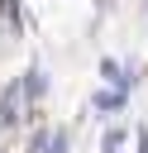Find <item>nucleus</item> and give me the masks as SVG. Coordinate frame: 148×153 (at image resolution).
Listing matches in <instances>:
<instances>
[{"label": "nucleus", "mask_w": 148, "mask_h": 153, "mask_svg": "<svg viewBox=\"0 0 148 153\" xmlns=\"http://www.w3.org/2000/svg\"><path fill=\"white\" fill-rule=\"evenodd\" d=\"M138 153H148V134L143 129H138Z\"/></svg>", "instance_id": "obj_8"}, {"label": "nucleus", "mask_w": 148, "mask_h": 153, "mask_svg": "<svg viewBox=\"0 0 148 153\" xmlns=\"http://www.w3.org/2000/svg\"><path fill=\"white\" fill-rule=\"evenodd\" d=\"M124 105V91H100L95 96V110H119Z\"/></svg>", "instance_id": "obj_5"}, {"label": "nucleus", "mask_w": 148, "mask_h": 153, "mask_svg": "<svg viewBox=\"0 0 148 153\" xmlns=\"http://www.w3.org/2000/svg\"><path fill=\"white\" fill-rule=\"evenodd\" d=\"M119 143H124V134H119V129H110V134H105V153H119Z\"/></svg>", "instance_id": "obj_7"}, {"label": "nucleus", "mask_w": 148, "mask_h": 153, "mask_svg": "<svg viewBox=\"0 0 148 153\" xmlns=\"http://www.w3.org/2000/svg\"><path fill=\"white\" fill-rule=\"evenodd\" d=\"M29 148H33V153H67V134H62V129H43V134H33Z\"/></svg>", "instance_id": "obj_2"}, {"label": "nucleus", "mask_w": 148, "mask_h": 153, "mask_svg": "<svg viewBox=\"0 0 148 153\" xmlns=\"http://www.w3.org/2000/svg\"><path fill=\"white\" fill-rule=\"evenodd\" d=\"M19 86H24V100H43V91H48V72H43V67H29V76H24Z\"/></svg>", "instance_id": "obj_3"}, {"label": "nucleus", "mask_w": 148, "mask_h": 153, "mask_svg": "<svg viewBox=\"0 0 148 153\" xmlns=\"http://www.w3.org/2000/svg\"><path fill=\"white\" fill-rule=\"evenodd\" d=\"M19 110H24V86L19 81H10L5 91H0V124L10 129V124H19Z\"/></svg>", "instance_id": "obj_1"}, {"label": "nucleus", "mask_w": 148, "mask_h": 153, "mask_svg": "<svg viewBox=\"0 0 148 153\" xmlns=\"http://www.w3.org/2000/svg\"><path fill=\"white\" fill-rule=\"evenodd\" d=\"M100 72H105V81H110L115 91H124V86H129V76H124V67H119L115 57H105V62H100Z\"/></svg>", "instance_id": "obj_4"}, {"label": "nucleus", "mask_w": 148, "mask_h": 153, "mask_svg": "<svg viewBox=\"0 0 148 153\" xmlns=\"http://www.w3.org/2000/svg\"><path fill=\"white\" fill-rule=\"evenodd\" d=\"M0 10H5V24L19 29V5H14V0H0Z\"/></svg>", "instance_id": "obj_6"}]
</instances>
